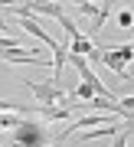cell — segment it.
<instances>
[{"mask_svg":"<svg viewBox=\"0 0 134 147\" xmlns=\"http://www.w3.org/2000/svg\"><path fill=\"white\" fill-rule=\"evenodd\" d=\"M131 23H134L131 10H121V13H118V26H121V30H131Z\"/></svg>","mask_w":134,"mask_h":147,"instance_id":"30bf717a","label":"cell"},{"mask_svg":"<svg viewBox=\"0 0 134 147\" xmlns=\"http://www.w3.org/2000/svg\"><path fill=\"white\" fill-rule=\"evenodd\" d=\"M23 85L33 92L36 105H62V108H66V95H69L66 85H56L52 79H49V82H30V79H26Z\"/></svg>","mask_w":134,"mask_h":147,"instance_id":"6da1fadb","label":"cell"},{"mask_svg":"<svg viewBox=\"0 0 134 147\" xmlns=\"http://www.w3.org/2000/svg\"><path fill=\"white\" fill-rule=\"evenodd\" d=\"M66 53H69V56H79V59H88V56L95 53V42L88 39L85 33H79V36L69 42V49H66Z\"/></svg>","mask_w":134,"mask_h":147,"instance_id":"5b68a950","label":"cell"},{"mask_svg":"<svg viewBox=\"0 0 134 147\" xmlns=\"http://www.w3.org/2000/svg\"><path fill=\"white\" fill-rule=\"evenodd\" d=\"M128 141H131V124H124L118 134H114V144L111 147H128Z\"/></svg>","mask_w":134,"mask_h":147,"instance_id":"ba28073f","label":"cell"},{"mask_svg":"<svg viewBox=\"0 0 134 147\" xmlns=\"http://www.w3.org/2000/svg\"><path fill=\"white\" fill-rule=\"evenodd\" d=\"M98 62H102V65H108L111 72H118L124 82H131V65H124L121 59L111 53V49H98Z\"/></svg>","mask_w":134,"mask_h":147,"instance_id":"3957f363","label":"cell"},{"mask_svg":"<svg viewBox=\"0 0 134 147\" xmlns=\"http://www.w3.org/2000/svg\"><path fill=\"white\" fill-rule=\"evenodd\" d=\"M108 16H111V3H102V7H98V13L92 16V26H88V33H85L92 42H98V30L105 26V20H108Z\"/></svg>","mask_w":134,"mask_h":147,"instance_id":"8992f818","label":"cell"},{"mask_svg":"<svg viewBox=\"0 0 134 147\" xmlns=\"http://www.w3.org/2000/svg\"><path fill=\"white\" fill-rule=\"evenodd\" d=\"M16 20H20V26H23L26 33H33V36H36V39H43V42H46V46L52 49V53H56V49H59V42H56V39H52V36H49V33H46V30H43V26H39V23H36V20H33V16H16Z\"/></svg>","mask_w":134,"mask_h":147,"instance_id":"277c9868","label":"cell"},{"mask_svg":"<svg viewBox=\"0 0 134 147\" xmlns=\"http://www.w3.org/2000/svg\"><path fill=\"white\" fill-rule=\"evenodd\" d=\"M59 26H62V30H66V36H69V39H75V36H79V33H82V30H79V26H75V23H72V16H66V13H62V16H59Z\"/></svg>","mask_w":134,"mask_h":147,"instance_id":"52a82bcc","label":"cell"},{"mask_svg":"<svg viewBox=\"0 0 134 147\" xmlns=\"http://www.w3.org/2000/svg\"><path fill=\"white\" fill-rule=\"evenodd\" d=\"M98 7H102V3H88V0H82V3H79V13H82V16H95Z\"/></svg>","mask_w":134,"mask_h":147,"instance_id":"9c48e42d","label":"cell"},{"mask_svg":"<svg viewBox=\"0 0 134 147\" xmlns=\"http://www.w3.org/2000/svg\"><path fill=\"white\" fill-rule=\"evenodd\" d=\"M20 124V115H0V127H16Z\"/></svg>","mask_w":134,"mask_h":147,"instance_id":"8fae6325","label":"cell"},{"mask_svg":"<svg viewBox=\"0 0 134 147\" xmlns=\"http://www.w3.org/2000/svg\"><path fill=\"white\" fill-rule=\"evenodd\" d=\"M49 137L43 134V124H26V121H20V124L13 127V144L10 147H46Z\"/></svg>","mask_w":134,"mask_h":147,"instance_id":"7a4b0ae2","label":"cell"}]
</instances>
